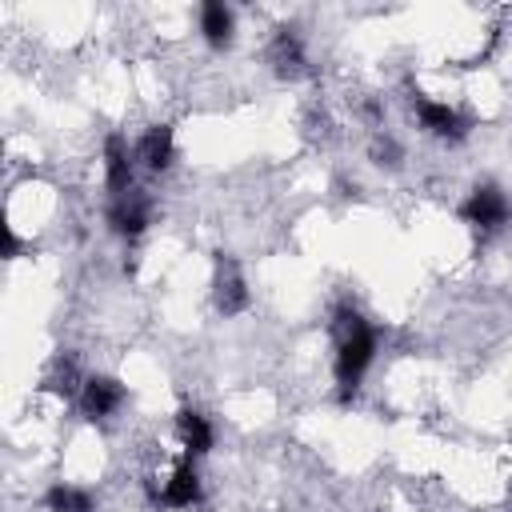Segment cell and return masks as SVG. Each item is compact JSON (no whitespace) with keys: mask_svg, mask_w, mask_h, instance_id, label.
Instances as JSON below:
<instances>
[{"mask_svg":"<svg viewBox=\"0 0 512 512\" xmlns=\"http://www.w3.org/2000/svg\"><path fill=\"white\" fill-rule=\"evenodd\" d=\"M376 360V328L352 312V308H336V360H332V372H336V384H340V396L348 400L364 372L372 368Z\"/></svg>","mask_w":512,"mask_h":512,"instance_id":"obj_1","label":"cell"},{"mask_svg":"<svg viewBox=\"0 0 512 512\" xmlns=\"http://www.w3.org/2000/svg\"><path fill=\"white\" fill-rule=\"evenodd\" d=\"M460 220L488 236V232H500V228L512 220V204H508L504 188H496V184H476V188L468 192V200L460 204Z\"/></svg>","mask_w":512,"mask_h":512,"instance_id":"obj_2","label":"cell"},{"mask_svg":"<svg viewBox=\"0 0 512 512\" xmlns=\"http://www.w3.org/2000/svg\"><path fill=\"white\" fill-rule=\"evenodd\" d=\"M412 112H416L420 128H424L428 136H436V140L460 144V140L468 136V120H464V116H460V112H456L448 100H432V96H420V92H416Z\"/></svg>","mask_w":512,"mask_h":512,"instance_id":"obj_3","label":"cell"},{"mask_svg":"<svg viewBox=\"0 0 512 512\" xmlns=\"http://www.w3.org/2000/svg\"><path fill=\"white\" fill-rule=\"evenodd\" d=\"M152 504L172 508V512L196 508V504H200V472H196V464H192V460L176 464V468L168 472V480H164L160 488H152Z\"/></svg>","mask_w":512,"mask_h":512,"instance_id":"obj_4","label":"cell"},{"mask_svg":"<svg viewBox=\"0 0 512 512\" xmlns=\"http://www.w3.org/2000/svg\"><path fill=\"white\" fill-rule=\"evenodd\" d=\"M120 404H124V384L120 380H112V376H88L80 384V412L88 420H108V416L120 412Z\"/></svg>","mask_w":512,"mask_h":512,"instance_id":"obj_5","label":"cell"},{"mask_svg":"<svg viewBox=\"0 0 512 512\" xmlns=\"http://www.w3.org/2000/svg\"><path fill=\"white\" fill-rule=\"evenodd\" d=\"M132 172H136V148H128L124 136H108L104 140V184L112 200L132 192Z\"/></svg>","mask_w":512,"mask_h":512,"instance_id":"obj_6","label":"cell"},{"mask_svg":"<svg viewBox=\"0 0 512 512\" xmlns=\"http://www.w3.org/2000/svg\"><path fill=\"white\" fill-rule=\"evenodd\" d=\"M108 224H112L116 236H124V240H140L144 228H148V200H144L136 188H132L128 196H116L112 208H108Z\"/></svg>","mask_w":512,"mask_h":512,"instance_id":"obj_7","label":"cell"},{"mask_svg":"<svg viewBox=\"0 0 512 512\" xmlns=\"http://www.w3.org/2000/svg\"><path fill=\"white\" fill-rule=\"evenodd\" d=\"M172 160H176V136H172V128L168 124L148 128L140 136V144H136V164H144L148 172H168Z\"/></svg>","mask_w":512,"mask_h":512,"instance_id":"obj_8","label":"cell"},{"mask_svg":"<svg viewBox=\"0 0 512 512\" xmlns=\"http://www.w3.org/2000/svg\"><path fill=\"white\" fill-rule=\"evenodd\" d=\"M236 32V12L220 0H204L200 4V36L208 40V48H228Z\"/></svg>","mask_w":512,"mask_h":512,"instance_id":"obj_9","label":"cell"},{"mask_svg":"<svg viewBox=\"0 0 512 512\" xmlns=\"http://www.w3.org/2000/svg\"><path fill=\"white\" fill-rule=\"evenodd\" d=\"M176 432H180V444H184L188 456H204V452H212V444H216L212 420H208L204 412H196V408H184V412L176 416Z\"/></svg>","mask_w":512,"mask_h":512,"instance_id":"obj_10","label":"cell"},{"mask_svg":"<svg viewBox=\"0 0 512 512\" xmlns=\"http://www.w3.org/2000/svg\"><path fill=\"white\" fill-rule=\"evenodd\" d=\"M216 308L224 316H236V312L248 308V288H244V276L236 268H228V272L216 276Z\"/></svg>","mask_w":512,"mask_h":512,"instance_id":"obj_11","label":"cell"},{"mask_svg":"<svg viewBox=\"0 0 512 512\" xmlns=\"http://www.w3.org/2000/svg\"><path fill=\"white\" fill-rule=\"evenodd\" d=\"M44 508L48 512H96V500L84 492V488H76V484H52L48 492H44Z\"/></svg>","mask_w":512,"mask_h":512,"instance_id":"obj_12","label":"cell"},{"mask_svg":"<svg viewBox=\"0 0 512 512\" xmlns=\"http://www.w3.org/2000/svg\"><path fill=\"white\" fill-rule=\"evenodd\" d=\"M272 64H276V72H296L300 64H304V48H300V40H296V32L292 28H280L276 32V40H272Z\"/></svg>","mask_w":512,"mask_h":512,"instance_id":"obj_13","label":"cell"}]
</instances>
